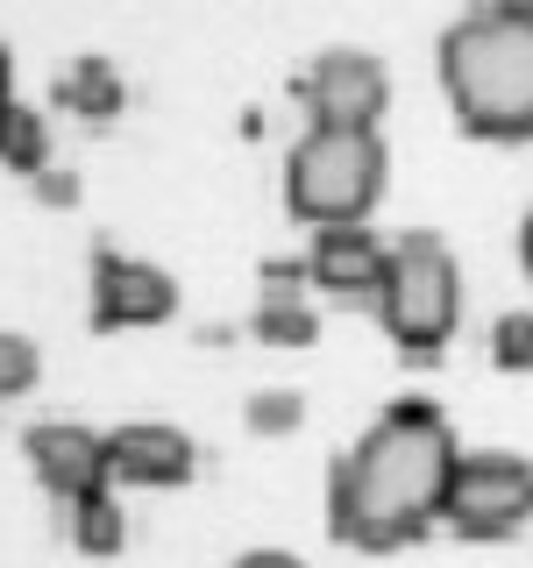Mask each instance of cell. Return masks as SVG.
I'll return each mask as SVG.
<instances>
[{
	"instance_id": "1",
	"label": "cell",
	"mask_w": 533,
	"mask_h": 568,
	"mask_svg": "<svg viewBox=\"0 0 533 568\" xmlns=\"http://www.w3.org/2000/svg\"><path fill=\"white\" fill-rule=\"evenodd\" d=\"M455 426L434 398H391L355 448L328 469V532L363 555H399L426 540L455 476Z\"/></svg>"
},
{
	"instance_id": "2",
	"label": "cell",
	"mask_w": 533,
	"mask_h": 568,
	"mask_svg": "<svg viewBox=\"0 0 533 568\" xmlns=\"http://www.w3.org/2000/svg\"><path fill=\"white\" fill-rule=\"evenodd\" d=\"M441 85L462 135L526 142L533 135V29L505 8H470L441 29Z\"/></svg>"
},
{
	"instance_id": "3",
	"label": "cell",
	"mask_w": 533,
	"mask_h": 568,
	"mask_svg": "<svg viewBox=\"0 0 533 568\" xmlns=\"http://www.w3.org/2000/svg\"><path fill=\"white\" fill-rule=\"evenodd\" d=\"M391 150L378 129H299L284 150V206L306 227H363L384 200Z\"/></svg>"
},
{
	"instance_id": "4",
	"label": "cell",
	"mask_w": 533,
	"mask_h": 568,
	"mask_svg": "<svg viewBox=\"0 0 533 568\" xmlns=\"http://www.w3.org/2000/svg\"><path fill=\"white\" fill-rule=\"evenodd\" d=\"M378 320L399 342L405 363H434L441 342L462 320V271L455 248L434 235V227H405L384 256V284H378Z\"/></svg>"
},
{
	"instance_id": "5",
	"label": "cell",
	"mask_w": 533,
	"mask_h": 568,
	"mask_svg": "<svg viewBox=\"0 0 533 568\" xmlns=\"http://www.w3.org/2000/svg\"><path fill=\"white\" fill-rule=\"evenodd\" d=\"M441 519L462 540H512L533 519V462L512 448L462 455L449 476V497H441Z\"/></svg>"
},
{
	"instance_id": "6",
	"label": "cell",
	"mask_w": 533,
	"mask_h": 568,
	"mask_svg": "<svg viewBox=\"0 0 533 568\" xmlns=\"http://www.w3.org/2000/svg\"><path fill=\"white\" fill-rule=\"evenodd\" d=\"M292 93L306 100V129H378L391 106V71L370 50L334 43L292 79Z\"/></svg>"
},
{
	"instance_id": "7",
	"label": "cell",
	"mask_w": 533,
	"mask_h": 568,
	"mask_svg": "<svg viewBox=\"0 0 533 568\" xmlns=\"http://www.w3.org/2000/svg\"><path fill=\"white\" fill-rule=\"evenodd\" d=\"M178 313V277L150 256L100 242L93 248V327H164Z\"/></svg>"
},
{
	"instance_id": "8",
	"label": "cell",
	"mask_w": 533,
	"mask_h": 568,
	"mask_svg": "<svg viewBox=\"0 0 533 568\" xmlns=\"http://www.w3.org/2000/svg\"><path fill=\"white\" fill-rule=\"evenodd\" d=\"M22 455H29V469L43 476V490L64 497V505H79V497L114 484V469H107V434H93L86 419H36L22 434Z\"/></svg>"
},
{
	"instance_id": "9",
	"label": "cell",
	"mask_w": 533,
	"mask_h": 568,
	"mask_svg": "<svg viewBox=\"0 0 533 568\" xmlns=\"http://www.w3.org/2000/svg\"><path fill=\"white\" fill-rule=\"evenodd\" d=\"M107 469H114V484H135V490H178L200 469V448L171 419H129L107 434Z\"/></svg>"
},
{
	"instance_id": "10",
	"label": "cell",
	"mask_w": 533,
	"mask_h": 568,
	"mask_svg": "<svg viewBox=\"0 0 533 568\" xmlns=\"http://www.w3.org/2000/svg\"><path fill=\"white\" fill-rule=\"evenodd\" d=\"M391 242H378V227H313L306 242V277L334 298H378Z\"/></svg>"
},
{
	"instance_id": "11",
	"label": "cell",
	"mask_w": 533,
	"mask_h": 568,
	"mask_svg": "<svg viewBox=\"0 0 533 568\" xmlns=\"http://www.w3.org/2000/svg\"><path fill=\"white\" fill-rule=\"evenodd\" d=\"M50 100H58L64 114H79V121H114L121 106H129V85H121L114 58L86 50V58H71L58 79H50Z\"/></svg>"
},
{
	"instance_id": "12",
	"label": "cell",
	"mask_w": 533,
	"mask_h": 568,
	"mask_svg": "<svg viewBox=\"0 0 533 568\" xmlns=\"http://www.w3.org/2000/svg\"><path fill=\"white\" fill-rule=\"evenodd\" d=\"M0 164L22 171V178H43L50 171V121L36 114L29 100H0Z\"/></svg>"
},
{
	"instance_id": "13",
	"label": "cell",
	"mask_w": 533,
	"mask_h": 568,
	"mask_svg": "<svg viewBox=\"0 0 533 568\" xmlns=\"http://www.w3.org/2000/svg\"><path fill=\"white\" fill-rule=\"evenodd\" d=\"M249 334L271 348H313L320 342V313L306 306V292H263L249 313Z\"/></svg>"
},
{
	"instance_id": "14",
	"label": "cell",
	"mask_w": 533,
	"mask_h": 568,
	"mask_svg": "<svg viewBox=\"0 0 533 568\" xmlns=\"http://www.w3.org/2000/svg\"><path fill=\"white\" fill-rule=\"evenodd\" d=\"M64 511H71L64 526H71V547H79V555H121V547H129V511H121L114 490H93Z\"/></svg>"
},
{
	"instance_id": "15",
	"label": "cell",
	"mask_w": 533,
	"mask_h": 568,
	"mask_svg": "<svg viewBox=\"0 0 533 568\" xmlns=\"http://www.w3.org/2000/svg\"><path fill=\"white\" fill-rule=\"evenodd\" d=\"M491 363L497 369H533V306H512L491 320Z\"/></svg>"
},
{
	"instance_id": "16",
	"label": "cell",
	"mask_w": 533,
	"mask_h": 568,
	"mask_svg": "<svg viewBox=\"0 0 533 568\" xmlns=\"http://www.w3.org/2000/svg\"><path fill=\"white\" fill-rule=\"evenodd\" d=\"M242 419H249V434H271L278 440V434H292V426L306 419V398H299V390H284V384L278 390H257V398L242 405Z\"/></svg>"
},
{
	"instance_id": "17",
	"label": "cell",
	"mask_w": 533,
	"mask_h": 568,
	"mask_svg": "<svg viewBox=\"0 0 533 568\" xmlns=\"http://www.w3.org/2000/svg\"><path fill=\"white\" fill-rule=\"evenodd\" d=\"M36 377H43L36 342H29V334H14V327H0V398H22Z\"/></svg>"
},
{
	"instance_id": "18",
	"label": "cell",
	"mask_w": 533,
	"mask_h": 568,
	"mask_svg": "<svg viewBox=\"0 0 533 568\" xmlns=\"http://www.w3.org/2000/svg\"><path fill=\"white\" fill-rule=\"evenodd\" d=\"M36 200H43V206H79V171H58V164H50L43 178H36Z\"/></svg>"
},
{
	"instance_id": "19",
	"label": "cell",
	"mask_w": 533,
	"mask_h": 568,
	"mask_svg": "<svg viewBox=\"0 0 533 568\" xmlns=\"http://www.w3.org/2000/svg\"><path fill=\"white\" fill-rule=\"evenodd\" d=\"M299 284H313L306 256H271V263H263V292H299Z\"/></svg>"
},
{
	"instance_id": "20",
	"label": "cell",
	"mask_w": 533,
	"mask_h": 568,
	"mask_svg": "<svg viewBox=\"0 0 533 568\" xmlns=\"http://www.w3.org/2000/svg\"><path fill=\"white\" fill-rule=\"evenodd\" d=\"M228 568H306L299 555H284V547H249V555H235Z\"/></svg>"
},
{
	"instance_id": "21",
	"label": "cell",
	"mask_w": 533,
	"mask_h": 568,
	"mask_svg": "<svg viewBox=\"0 0 533 568\" xmlns=\"http://www.w3.org/2000/svg\"><path fill=\"white\" fill-rule=\"evenodd\" d=\"M520 263H526V277H533V206H526V221H520Z\"/></svg>"
},
{
	"instance_id": "22",
	"label": "cell",
	"mask_w": 533,
	"mask_h": 568,
	"mask_svg": "<svg viewBox=\"0 0 533 568\" xmlns=\"http://www.w3.org/2000/svg\"><path fill=\"white\" fill-rule=\"evenodd\" d=\"M14 93V64H8V50H0V100Z\"/></svg>"
}]
</instances>
